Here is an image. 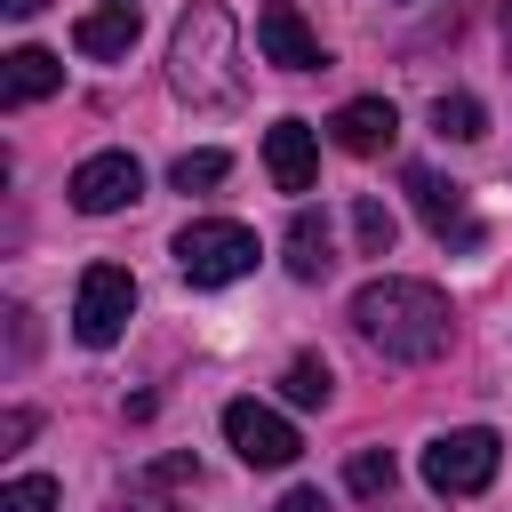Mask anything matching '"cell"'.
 Returning <instances> with one entry per match:
<instances>
[{"label": "cell", "instance_id": "cell-24", "mask_svg": "<svg viewBox=\"0 0 512 512\" xmlns=\"http://www.w3.org/2000/svg\"><path fill=\"white\" fill-rule=\"evenodd\" d=\"M8 328H16V360H32V312H24V304L8 312Z\"/></svg>", "mask_w": 512, "mask_h": 512}, {"label": "cell", "instance_id": "cell-1", "mask_svg": "<svg viewBox=\"0 0 512 512\" xmlns=\"http://www.w3.org/2000/svg\"><path fill=\"white\" fill-rule=\"evenodd\" d=\"M352 328H360V344H376L384 360L424 368V360L448 352L456 312H448V296H440L432 280H400V272H384V280H368V288L352 296Z\"/></svg>", "mask_w": 512, "mask_h": 512}, {"label": "cell", "instance_id": "cell-26", "mask_svg": "<svg viewBox=\"0 0 512 512\" xmlns=\"http://www.w3.org/2000/svg\"><path fill=\"white\" fill-rule=\"evenodd\" d=\"M504 48H512V8H504Z\"/></svg>", "mask_w": 512, "mask_h": 512}, {"label": "cell", "instance_id": "cell-14", "mask_svg": "<svg viewBox=\"0 0 512 512\" xmlns=\"http://www.w3.org/2000/svg\"><path fill=\"white\" fill-rule=\"evenodd\" d=\"M328 264H336L328 256V216L320 208H296L288 216V272L296 280H328Z\"/></svg>", "mask_w": 512, "mask_h": 512}, {"label": "cell", "instance_id": "cell-23", "mask_svg": "<svg viewBox=\"0 0 512 512\" xmlns=\"http://www.w3.org/2000/svg\"><path fill=\"white\" fill-rule=\"evenodd\" d=\"M272 512H328V496H320V488H288Z\"/></svg>", "mask_w": 512, "mask_h": 512}, {"label": "cell", "instance_id": "cell-5", "mask_svg": "<svg viewBox=\"0 0 512 512\" xmlns=\"http://www.w3.org/2000/svg\"><path fill=\"white\" fill-rule=\"evenodd\" d=\"M128 312H136V280H128L120 264H88V272H80V296H72V336H80L88 352H104V344H120Z\"/></svg>", "mask_w": 512, "mask_h": 512}, {"label": "cell", "instance_id": "cell-10", "mask_svg": "<svg viewBox=\"0 0 512 512\" xmlns=\"http://www.w3.org/2000/svg\"><path fill=\"white\" fill-rule=\"evenodd\" d=\"M264 168H272L280 192H312L320 184V136H312V120H272L264 128Z\"/></svg>", "mask_w": 512, "mask_h": 512}, {"label": "cell", "instance_id": "cell-21", "mask_svg": "<svg viewBox=\"0 0 512 512\" xmlns=\"http://www.w3.org/2000/svg\"><path fill=\"white\" fill-rule=\"evenodd\" d=\"M0 512H56V480L48 472H16L0 488Z\"/></svg>", "mask_w": 512, "mask_h": 512}, {"label": "cell", "instance_id": "cell-9", "mask_svg": "<svg viewBox=\"0 0 512 512\" xmlns=\"http://www.w3.org/2000/svg\"><path fill=\"white\" fill-rule=\"evenodd\" d=\"M64 192H72L80 216H112V208H128V200L144 192V168H136V152H88Z\"/></svg>", "mask_w": 512, "mask_h": 512}, {"label": "cell", "instance_id": "cell-15", "mask_svg": "<svg viewBox=\"0 0 512 512\" xmlns=\"http://www.w3.org/2000/svg\"><path fill=\"white\" fill-rule=\"evenodd\" d=\"M280 392H288V408H328L336 376H328V360H320V352H296V360H288V376H280Z\"/></svg>", "mask_w": 512, "mask_h": 512}, {"label": "cell", "instance_id": "cell-12", "mask_svg": "<svg viewBox=\"0 0 512 512\" xmlns=\"http://www.w3.org/2000/svg\"><path fill=\"white\" fill-rule=\"evenodd\" d=\"M328 136H336L352 160H376V152H392V136H400V112H392L384 96H352V104L328 120Z\"/></svg>", "mask_w": 512, "mask_h": 512}, {"label": "cell", "instance_id": "cell-11", "mask_svg": "<svg viewBox=\"0 0 512 512\" xmlns=\"http://www.w3.org/2000/svg\"><path fill=\"white\" fill-rule=\"evenodd\" d=\"M136 40H144V16H136V0H104V8H88V16L72 24V48H80V56H96V64L128 56Z\"/></svg>", "mask_w": 512, "mask_h": 512}, {"label": "cell", "instance_id": "cell-16", "mask_svg": "<svg viewBox=\"0 0 512 512\" xmlns=\"http://www.w3.org/2000/svg\"><path fill=\"white\" fill-rule=\"evenodd\" d=\"M432 128L456 136V144H480V136H488V112H480V96L456 88V96H432Z\"/></svg>", "mask_w": 512, "mask_h": 512}, {"label": "cell", "instance_id": "cell-13", "mask_svg": "<svg viewBox=\"0 0 512 512\" xmlns=\"http://www.w3.org/2000/svg\"><path fill=\"white\" fill-rule=\"evenodd\" d=\"M64 88V56H48V48H8L0 56V104L16 112V104H40V96H56Z\"/></svg>", "mask_w": 512, "mask_h": 512}, {"label": "cell", "instance_id": "cell-7", "mask_svg": "<svg viewBox=\"0 0 512 512\" xmlns=\"http://www.w3.org/2000/svg\"><path fill=\"white\" fill-rule=\"evenodd\" d=\"M408 184V200H416V216L432 224V240H448V248H480V216H472V200H464V184H448L440 168H408L400 176Z\"/></svg>", "mask_w": 512, "mask_h": 512}, {"label": "cell", "instance_id": "cell-20", "mask_svg": "<svg viewBox=\"0 0 512 512\" xmlns=\"http://www.w3.org/2000/svg\"><path fill=\"white\" fill-rule=\"evenodd\" d=\"M224 176H232V160H224V152H184V160L168 168V184H176V192H208V184H224Z\"/></svg>", "mask_w": 512, "mask_h": 512}, {"label": "cell", "instance_id": "cell-2", "mask_svg": "<svg viewBox=\"0 0 512 512\" xmlns=\"http://www.w3.org/2000/svg\"><path fill=\"white\" fill-rule=\"evenodd\" d=\"M168 88L184 104H240V32L216 0H192L176 16V40H168Z\"/></svg>", "mask_w": 512, "mask_h": 512}, {"label": "cell", "instance_id": "cell-6", "mask_svg": "<svg viewBox=\"0 0 512 512\" xmlns=\"http://www.w3.org/2000/svg\"><path fill=\"white\" fill-rule=\"evenodd\" d=\"M224 440H232V456L248 464V472H280V464H296V424L280 416V408H264V400H232L224 408Z\"/></svg>", "mask_w": 512, "mask_h": 512}, {"label": "cell", "instance_id": "cell-8", "mask_svg": "<svg viewBox=\"0 0 512 512\" xmlns=\"http://www.w3.org/2000/svg\"><path fill=\"white\" fill-rule=\"evenodd\" d=\"M256 56L280 64V72H328V48H320V32L296 16V0H264V8H256Z\"/></svg>", "mask_w": 512, "mask_h": 512}, {"label": "cell", "instance_id": "cell-17", "mask_svg": "<svg viewBox=\"0 0 512 512\" xmlns=\"http://www.w3.org/2000/svg\"><path fill=\"white\" fill-rule=\"evenodd\" d=\"M392 232H400L392 208H384L376 192H360V200H352V240H360V256H392Z\"/></svg>", "mask_w": 512, "mask_h": 512}, {"label": "cell", "instance_id": "cell-18", "mask_svg": "<svg viewBox=\"0 0 512 512\" xmlns=\"http://www.w3.org/2000/svg\"><path fill=\"white\" fill-rule=\"evenodd\" d=\"M392 480H400V464H392L384 448H352V464H344V488H352V496L376 504V496H392Z\"/></svg>", "mask_w": 512, "mask_h": 512}, {"label": "cell", "instance_id": "cell-19", "mask_svg": "<svg viewBox=\"0 0 512 512\" xmlns=\"http://www.w3.org/2000/svg\"><path fill=\"white\" fill-rule=\"evenodd\" d=\"M184 488H200V464H192V456H168V464H152V472L136 480V496H144V504H160V496H184Z\"/></svg>", "mask_w": 512, "mask_h": 512}, {"label": "cell", "instance_id": "cell-25", "mask_svg": "<svg viewBox=\"0 0 512 512\" xmlns=\"http://www.w3.org/2000/svg\"><path fill=\"white\" fill-rule=\"evenodd\" d=\"M0 8H8V16H40L48 0H0Z\"/></svg>", "mask_w": 512, "mask_h": 512}, {"label": "cell", "instance_id": "cell-22", "mask_svg": "<svg viewBox=\"0 0 512 512\" xmlns=\"http://www.w3.org/2000/svg\"><path fill=\"white\" fill-rule=\"evenodd\" d=\"M24 440H32V408H8L0 416V448H24Z\"/></svg>", "mask_w": 512, "mask_h": 512}, {"label": "cell", "instance_id": "cell-3", "mask_svg": "<svg viewBox=\"0 0 512 512\" xmlns=\"http://www.w3.org/2000/svg\"><path fill=\"white\" fill-rule=\"evenodd\" d=\"M256 232L248 224H232V216H192L184 232H176V272L192 280V288H224V280H240V272H256Z\"/></svg>", "mask_w": 512, "mask_h": 512}, {"label": "cell", "instance_id": "cell-4", "mask_svg": "<svg viewBox=\"0 0 512 512\" xmlns=\"http://www.w3.org/2000/svg\"><path fill=\"white\" fill-rule=\"evenodd\" d=\"M496 464H504V440H496L488 424L440 432V440L424 448V480H432V496H480V488L496 480Z\"/></svg>", "mask_w": 512, "mask_h": 512}]
</instances>
